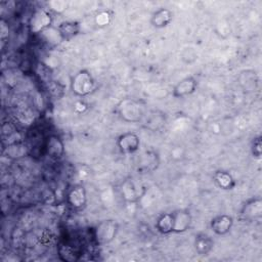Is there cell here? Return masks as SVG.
<instances>
[{
    "label": "cell",
    "instance_id": "17",
    "mask_svg": "<svg viewBox=\"0 0 262 262\" xmlns=\"http://www.w3.org/2000/svg\"><path fill=\"white\" fill-rule=\"evenodd\" d=\"M212 179L216 186L222 190H231L235 186V179L230 172L226 170H217L213 173Z\"/></svg>",
    "mask_w": 262,
    "mask_h": 262
},
{
    "label": "cell",
    "instance_id": "20",
    "mask_svg": "<svg viewBox=\"0 0 262 262\" xmlns=\"http://www.w3.org/2000/svg\"><path fill=\"white\" fill-rule=\"evenodd\" d=\"M250 150L251 155L253 158L260 160L262 156V141H261V136H256L252 139L251 145H250Z\"/></svg>",
    "mask_w": 262,
    "mask_h": 262
},
{
    "label": "cell",
    "instance_id": "2",
    "mask_svg": "<svg viewBox=\"0 0 262 262\" xmlns=\"http://www.w3.org/2000/svg\"><path fill=\"white\" fill-rule=\"evenodd\" d=\"M70 89L77 97H86L92 94L96 89V83L91 72L82 69L75 73L70 80Z\"/></svg>",
    "mask_w": 262,
    "mask_h": 262
},
{
    "label": "cell",
    "instance_id": "6",
    "mask_svg": "<svg viewBox=\"0 0 262 262\" xmlns=\"http://www.w3.org/2000/svg\"><path fill=\"white\" fill-rule=\"evenodd\" d=\"M239 217L244 221L253 222L262 217V199L260 196H252L246 200L241 209Z\"/></svg>",
    "mask_w": 262,
    "mask_h": 262
},
{
    "label": "cell",
    "instance_id": "15",
    "mask_svg": "<svg viewBox=\"0 0 262 262\" xmlns=\"http://www.w3.org/2000/svg\"><path fill=\"white\" fill-rule=\"evenodd\" d=\"M56 31L60 41L70 42L80 34L81 26L78 21L67 20L60 23L59 26L56 28Z\"/></svg>",
    "mask_w": 262,
    "mask_h": 262
},
{
    "label": "cell",
    "instance_id": "13",
    "mask_svg": "<svg viewBox=\"0 0 262 262\" xmlns=\"http://www.w3.org/2000/svg\"><path fill=\"white\" fill-rule=\"evenodd\" d=\"M45 151L50 159L60 160L64 156V143L57 135H49L45 142Z\"/></svg>",
    "mask_w": 262,
    "mask_h": 262
},
{
    "label": "cell",
    "instance_id": "1",
    "mask_svg": "<svg viewBox=\"0 0 262 262\" xmlns=\"http://www.w3.org/2000/svg\"><path fill=\"white\" fill-rule=\"evenodd\" d=\"M116 115L127 123H140L146 113L145 104L138 99L124 98L115 106Z\"/></svg>",
    "mask_w": 262,
    "mask_h": 262
},
{
    "label": "cell",
    "instance_id": "11",
    "mask_svg": "<svg viewBox=\"0 0 262 262\" xmlns=\"http://www.w3.org/2000/svg\"><path fill=\"white\" fill-rule=\"evenodd\" d=\"M233 217L228 214H219L210 221V228L216 235H226L233 226Z\"/></svg>",
    "mask_w": 262,
    "mask_h": 262
},
{
    "label": "cell",
    "instance_id": "9",
    "mask_svg": "<svg viewBox=\"0 0 262 262\" xmlns=\"http://www.w3.org/2000/svg\"><path fill=\"white\" fill-rule=\"evenodd\" d=\"M173 219V233L185 232L192 223V215L188 209H176L171 211Z\"/></svg>",
    "mask_w": 262,
    "mask_h": 262
},
{
    "label": "cell",
    "instance_id": "8",
    "mask_svg": "<svg viewBox=\"0 0 262 262\" xmlns=\"http://www.w3.org/2000/svg\"><path fill=\"white\" fill-rule=\"evenodd\" d=\"M116 145L121 154L132 155L139 149L140 138L135 132H124L117 137Z\"/></svg>",
    "mask_w": 262,
    "mask_h": 262
},
{
    "label": "cell",
    "instance_id": "21",
    "mask_svg": "<svg viewBox=\"0 0 262 262\" xmlns=\"http://www.w3.org/2000/svg\"><path fill=\"white\" fill-rule=\"evenodd\" d=\"M180 58L182 59L183 62L185 63H192L198 59V53L194 48L191 47H186L184 48L181 53H180Z\"/></svg>",
    "mask_w": 262,
    "mask_h": 262
},
{
    "label": "cell",
    "instance_id": "10",
    "mask_svg": "<svg viewBox=\"0 0 262 262\" xmlns=\"http://www.w3.org/2000/svg\"><path fill=\"white\" fill-rule=\"evenodd\" d=\"M198 89V81L192 76H187L182 78L178 81L173 89H172V96L174 98H182L185 96H189L193 94Z\"/></svg>",
    "mask_w": 262,
    "mask_h": 262
},
{
    "label": "cell",
    "instance_id": "4",
    "mask_svg": "<svg viewBox=\"0 0 262 262\" xmlns=\"http://www.w3.org/2000/svg\"><path fill=\"white\" fill-rule=\"evenodd\" d=\"M121 198L129 204L138 203L145 193V187L138 184L132 177L125 178L119 187Z\"/></svg>",
    "mask_w": 262,
    "mask_h": 262
},
{
    "label": "cell",
    "instance_id": "22",
    "mask_svg": "<svg viewBox=\"0 0 262 262\" xmlns=\"http://www.w3.org/2000/svg\"><path fill=\"white\" fill-rule=\"evenodd\" d=\"M113 17V13L108 10H103L100 11L96 16H95V24L98 27H105L107 26Z\"/></svg>",
    "mask_w": 262,
    "mask_h": 262
},
{
    "label": "cell",
    "instance_id": "14",
    "mask_svg": "<svg viewBox=\"0 0 262 262\" xmlns=\"http://www.w3.org/2000/svg\"><path fill=\"white\" fill-rule=\"evenodd\" d=\"M172 20H173L172 10L166 7H160L150 14L149 24L155 29H165L168 26H170Z\"/></svg>",
    "mask_w": 262,
    "mask_h": 262
},
{
    "label": "cell",
    "instance_id": "12",
    "mask_svg": "<svg viewBox=\"0 0 262 262\" xmlns=\"http://www.w3.org/2000/svg\"><path fill=\"white\" fill-rule=\"evenodd\" d=\"M140 123H142L143 128L150 131H157L161 129L166 123L165 113L159 110H152V111L146 112Z\"/></svg>",
    "mask_w": 262,
    "mask_h": 262
},
{
    "label": "cell",
    "instance_id": "5",
    "mask_svg": "<svg viewBox=\"0 0 262 262\" xmlns=\"http://www.w3.org/2000/svg\"><path fill=\"white\" fill-rule=\"evenodd\" d=\"M64 202L68 207L76 212H80L85 209L87 205V191L84 185L74 184L68 188Z\"/></svg>",
    "mask_w": 262,
    "mask_h": 262
},
{
    "label": "cell",
    "instance_id": "18",
    "mask_svg": "<svg viewBox=\"0 0 262 262\" xmlns=\"http://www.w3.org/2000/svg\"><path fill=\"white\" fill-rule=\"evenodd\" d=\"M155 228L161 234L173 233V219L171 212H164L160 214L156 220Z\"/></svg>",
    "mask_w": 262,
    "mask_h": 262
},
{
    "label": "cell",
    "instance_id": "16",
    "mask_svg": "<svg viewBox=\"0 0 262 262\" xmlns=\"http://www.w3.org/2000/svg\"><path fill=\"white\" fill-rule=\"evenodd\" d=\"M193 248L199 256H207L214 248V239L209 234L200 232L194 236Z\"/></svg>",
    "mask_w": 262,
    "mask_h": 262
},
{
    "label": "cell",
    "instance_id": "19",
    "mask_svg": "<svg viewBox=\"0 0 262 262\" xmlns=\"http://www.w3.org/2000/svg\"><path fill=\"white\" fill-rule=\"evenodd\" d=\"M4 154L9 159L18 160L27 156L28 149L26 144L21 141H13L8 143V145L4 148Z\"/></svg>",
    "mask_w": 262,
    "mask_h": 262
},
{
    "label": "cell",
    "instance_id": "7",
    "mask_svg": "<svg viewBox=\"0 0 262 262\" xmlns=\"http://www.w3.org/2000/svg\"><path fill=\"white\" fill-rule=\"evenodd\" d=\"M53 17L50 13V11L40 8L35 10V12L32 14L30 21H29V28L32 33L39 34L43 33L46 30H49L52 26Z\"/></svg>",
    "mask_w": 262,
    "mask_h": 262
},
{
    "label": "cell",
    "instance_id": "3",
    "mask_svg": "<svg viewBox=\"0 0 262 262\" xmlns=\"http://www.w3.org/2000/svg\"><path fill=\"white\" fill-rule=\"evenodd\" d=\"M119 231V224L114 219H104L98 222L94 229L93 234L98 245H107L112 243Z\"/></svg>",
    "mask_w": 262,
    "mask_h": 262
}]
</instances>
